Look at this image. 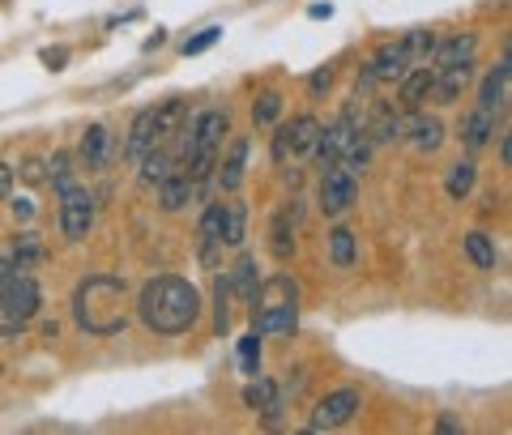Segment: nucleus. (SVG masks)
<instances>
[{
  "label": "nucleus",
  "mask_w": 512,
  "mask_h": 435,
  "mask_svg": "<svg viewBox=\"0 0 512 435\" xmlns=\"http://www.w3.org/2000/svg\"><path fill=\"white\" fill-rule=\"evenodd\" d=\"M137 316L158 337H180L201 320V290L180 273L150 278L137 295Z\"/></svg>",
  "instance_id": "nucleus-1"
},
{
  "label": "nucleus",
  "mask_w": 512,
  "mask_h": 435,
  "mask_svg": "<svg viewBox=\"0 0 512 435\" xmlns=\"http://www.w3.org/2000/svg\"><path fill=\"white\" fill-rule=\"evenodd\" d=\"M73 325L90 337H116L128 325V282L120 273H90L73 286Z\"/></svg>",
  "instance_id": "nucleus-2"
},
{
  "label": "nucleus",
  "mask_w": 512,
  "mask_h": 435,
  "mask_svg": "<svg viewBox=\"0 0 512 435\" xmlns=\"http://www.w3.org/2000/svg\"><path fill=\"white\" fill-rule=\"evenodd\" d=\"M43 308V290L35 278H26V273H13V278L0 286V337L9 333H22L30 320L39 316Z\"/></svg>",
  "instance_id": "nucleus-3"
},
{
  "label": "nucleus",
  "mask_w": 512,
  "mask_h": 435,
  "mask_svg": "<svg viewBox=\"0 0 512 435\" xmlns=\"http://www.w3.org/2000/svg\"><path fill=\"white\" fill-rule=\"evenodd\" d=\"M355 133H363V116L355 107H342V116L333 120V124H320V137L312 145V163L320 171H329V167H338L342 163V154H346V145L355 141Z\"/></svg>",
  "instance_id": "nucleus-4"
},
{
  "label": "nucleus",
  "mask_w": 512,
  "mask_h": 435,
  "mask_svg": "<svg viewBox=\"0 0 512 435\" xmlns=\"http://www.w3.org/2000/svg\"><path fill=\"white\" fill-rule=\"evenodd\" d=\"M94 192L82 184H69L60 192V235L69 244H82V239L94 231Z\"/></svg>",
  "instance_id": "nucleus-5"
},
{
  "label": "nucleus",
  "mask_w": 512,
  "mask_h": 435,
  "mask_svg": "<svg viewBox=\"0 0 512 435\" xmlns=\"http://www.w3.org/2000/svg\"><path fill=\"white\" fill-rule=\"evenodd\" d=\"M320 137V120L316 116H295L291 124H278L274 133V145H269V154H274V163H295V158H308L312 145Z\"/></svg>",
  "instance_id": "nucleus-6"
},
{
  "label": "nucleus",
  "mask_w": 512,
  "mask_h": 435,
  "mask_svg": "<svg viewBox=\"0 0 512 435\" xmlns=\"http://www.w3.org/2000/svg\"><path fill=\"white\" fill-rule=\"evenodd\" d=\"M406 69H410V56H406L402 39H397V43H384V47H376V56L359 69L355 94H367V90H376V86H384V82H397V77H402Z\"/></svg>",
  "instance_id": "nucleus-7"
},
{
  "label": "nucleus",
  "mask_w": 512,
  "mask_h": 435,
  "mask_svg": "<svg viewBox=\"0 0 512 435\" xmlns=\"http://www.w3.org/2000/svg\"><path fill=\"white\" fill-rule=\"evenodd\" d=\"M355 201H359L355 175H346L342 167L320 171V188H316L320 214H325V218H342V214H350V209H355Z\"/></svg>",
  "instance_id": "nucleus-8"
},
{
  "label": "nucleus",
  "mask_w": 512,
  "mask_h": 435,
  "mask_svg": "<svg viewBox=\"0 0 512 435\" xmlns=\"http://www.w3.org/2000/svg\"><path fill=\"white\" fill-rule=\"evenodd\" d=\"M359 406H363V393H359V389H338V393H329V397L312 410V431L346 427L350 418L359 414Z\"/></svg>",
  "instance_id": "nucleus-9"
},
{
  "label": "nucleus",
  "mask_w": 512,
  "mask_h": 435,
  "mask_svg": "<svg viewBox=\"0 0 512 435\" xmlns=\"http://www.w3.org/2000/svg\"><path fill=\"white\" fill-rule=\"evenodd\" d=\"M299 329V299L295 303H261L252 316L256 337H291Z\"/></svg>",
  "instance_id": "nucleus-10"
},
{
  "label": "nucleus",
  "mask_w": 512,
  "mask_h": 435,
  "mask_svg": "<svg viewBox=\"0 0 512 435\" xmlns=\"http://www.w3.org/2000/svg\"><path fill=\"white\" fill-rule=\"evenodd\" d=\"M431 86H436V69L427 64H410V69L397 77V103L402 111H419L427 99H431Z\"/></svg>",
  "instance_id": "nucleus-11"
},
{
  "label": "nucleus",
  "mask_w": 512,
  "mask_h": 435,
  "mask_svg": "<svg viewBox=\"0 0 512 435\" xmlns=\"http://www.w3.org/2000/svg\"><path fill=\"white\" fill-rule=\"evenodd\" d=\"M171 137L163 133V124H158V111L146 107V111H137V120L133 128H128V141H124V154L128 158H141V154H150L154 145H167Z\"/></svg>",
  "instance_id": "nucleus-12"
},
{
  "label": "nucleus",
  "mask_w": 512,
  "mask_h": 435,
  "mask_svg": "<svg viewBox=\"0 0 512 435\" xmlns=\"http://www.w3.org/2000/svg\"><path fill=\"white\" fill-rule=\"evenodd\" d=\"M244 171H248V137H231L222 163L214 167V184L227 192V197H235V192L244 188Z\"/></svg>",
  "instance_id": "nucleus-13"
},
{
  "label": "nucleus",
  "mask_w": 512,
  "mask_h": 435,
  "mask_svg": "<svg viewBox=\"0 0 512 435\" xmlns=\"http://www.w3.org/2000/svg\"><path fill=\"white\" fill-rule=\"evenodd\" d=\"M512 69H508V47H504V56H500V64L483 77V86H478V107H487V111H495V116H504L508 111V99H512Z\"/></svg>",
  "instance_id": "nucleus-14"
},
{
  "label": "nucleus",
  "mask_w": 512,
  "mask_h": 435,
  "mask_svg": "<svg viewBox=\"0 0 512 435\" xmlns=\"http://www.w3.org/2000/svg\"><path fill=\"white\" fill-rule=\"evenodd\" d=\"M244 406H248L252 414H261L269 427H278V418H282V389H278V380L256 376L248 389H244Z\"/></svg>",
  "instance_id": "nucleus-15"
},
{
  "label": "nucleus",
  "mask_w": 512,
  "mask_h": 435,
  "mask_svg": "<svg viewBox=\"0 0 512 435\" xmlns=\"http://www.w3.org/2000/svg\"><path fill=\"white\" fill-rule=\"evenodd\" d=\"M402 137H410V145L419 154H436L440 145H444V124L436 116H427L423 107L419 111H406V133Z\"/></svg>",
  "instance_id": "nucleus-16"
},
{
  "label": "nucleus",
  "mask_w": 512,
  "mask_h": 435,
  "mask_svg": "<svg viewBox=\"0 0 512 435\" xmlns=\"http://www.w3.org/2000/svg\"><path fill=\"white\" fill-rule=\"evenodd\" d=\"M470 82H474V60L448 64V69H436V86H431V99H436L440 107H448V103H457L461 94L470 90Z\"/></svg>",
  "instance_id": "nucleus-17"
},
{
  "label": "nucleus",
  "mask_w": 512,
  "mask_h": 435,
  "mask_svg": "<svg viewBox=\"0 0 512 435\" xmlns=\"http://www.w3.org/2000/svg\"><path fill=\"white\" fill-rule=\"evenodd\" d=\"M154 188H158V205H163V214H180V209L201 192L197 184H192V175L184 167H175L167 180H158Z\"/></svg>",
  "instance_id": "nucleus-18"
},
{
  "label": "nucleus",
  "mask_w": 512,
  "mask_h": 435,
  "mask_svg": "<svg viewBox=\"0 0 512 435\" xmlns=\"http://www.w3.org/2000/svg\"><path fill=\"white\" fill-rule=\"evenodd\" d=\"M111 158H116V141H111L107 124H90L82 133V163H86V171H107Z\"/></svg>",
  "instance_id": "nucleus-19"
},
{
  "label": "nucleus",
  "mask_w": 512,
  "mask_h": 435,
  "mask_svg": "<svg viewBox=\"0 0 512 435\" xmlns=\"http://www.w3.org/2000/svg\"><path fill=\"white\" fill-rule=\"evenodd\" d=\"M478 56V35H448L436 39V52H431V69H448V64H466Z\"/></svg>",
  "instance_id": "nucleus-20"
},
{
  "label": "nucleus",
  "mask_w": 512,
  "mask_h": 435,
  "mask_svg": "<svg viewBox=\"0 0 512 435\" xmlns=\"http://www.w3.org/2000/svg\"><path fill=\"white\" fill-rule=\"evenodd\" d=\"M227 282H231V295L244 303V308H252L256 290H261V269H256V256H239L235 269L227 273Z\"/></svg>",
  "instance_id": "nucleus-21"
},
{
  "label": "nucleus",
  "mask_w": 512,
  "mask_h": 435,
  "mask_svg": "<svg viewBox=\"0 0 512 435\" xmlns=\"http://www.w3.org/2000/svg\"><path fill=\"white\" fill-rule=\"evenodd\" d=\"M495 120H500V116H495V111H487V107H474L470 116L461 120V141H466L470 154H478V150H483V145L495 137Z\"/></svg>",
  "instance_id": "nucleus-22"
},
{
  "label": "nucleus",
  "mask_w": 512,
  "mask_h": 435,
  "mask_svg": "<svg viewBox=\"0 0 512 435\" xmlns=\"http://www.w3.org/2000/svg\"><path fill=\"white\" fill-rule=\"evenodd\" d=\"M295 227H299V209L286 205L282 214H274V222H269V248H274L278 261H286V256L295 252Z\"/></svg>",
  "instance_id": "nucleus-23"
},
{
  "label": "nucleus",
  "mask_w": 512,
  "mask_h": 435,
  "mask_svg": "<svg viewBox=\"0 0 512 435\" xmlns=\"http://www.w3.org/2000/svg\"><path fill=\"white\" fill-rule=\"evenodd\" d=\"M363 133L372 137V145H393V141H402V133H406V111L376 107V120H372V128H363Z\"/></svg>",
  "instance_id": "nucleus-24"
},
{
  "label": "nucleus",
  "mask_w": 512,
  "mask_h": 435,
  "mask_svg": "<svg viewBox=\"0 0 512 435\" xmlns=\"http://www.w3.org/2000/svg\"><path fill=\"white\" fill-rule=\"evenodd\" d=\"M222 248H244V239H248V209L239 205V201H227L222 205Z\"/></svg>",
  "instance_id": "nucleus-25"
},
{
  "label": "nucleus",
  "mask_w": 512,
  "mask_h": 435,
  "mask_svg": "<svg viewBox=\"0 0 512 435\" xmlns=\"http://www.w3.org/2000/svg\"><path fill=\"white\" fill-rule=\"evenodd\" d=\"M137 167H141V180H146V184H158V180H167V175L180 167V163H175L171 145H154L150 154H141V158H137Z\"/></svg>",
  "instance_id": "nucleus-26"
},
{
  "label": "nucleus",
  "mask_w": 512,
  "mask_h": 435,
  "mask_svg": "<svg viewBox=\"0 0 512 435\" xmlns=\"http://www.w3.org/2000/svg\"><path fill=\"white\" fill-rule=\"evenodd\" d=\"M329 261L338 269H355V261H359V235L350 227H338L329 235Z\"/></svg>",
  "instance_id": "nucleus-27"
},
{
  "label": "nucleus",
  "mask_w": 512,
  "mask_h": 435,
  "mask_svg": "<svg viewBox=\"0 0 512 435\" xmlns=\"http://www.w3.org/2000/svg\"><path fill=\"white\" fill-rule=\"evenodd\" d=\"M295 299H299V286H295L291 273H274L269 282H261L252 308H261V303H295Z\"/></svg>",
  "instance_id": "nucleus-28"
},
{
  "label": "nucleus",
  "mask_w": 512,
  "mask_h": 435,
  "mask_svg": "<svg viewBox=\"0 0 512 435\" xmlns=\"http://www.w3.org/2000/svg\"><path fill=\"white\" fill-rule=\"evenodd\" d=\"M474 184H478V167L470 163H457V167H448V175H444V192H448V201H466L470 192H474Z\"/></svg>",
  "instance_id": "nucleus-29"
},
{
  "label": "nucleus",
  "mask_w": 512,
  "mask_h": 435,
  "mask_svg": "<svg viewBox=\"0 0 512 435\" xmlns=\"http://www.w3.org/2000/svg\"><path fill=\"white\" fill-rule=\"evenodd\" d=\"M372 154H376V145H372V137H367V133H355V141H350L346 145V154H342V171L346 175H355V180H359V175L367 171V163H372Z\"/></svg>",
  "instance_id": "nucleus-30"
},
{
  "label": "nucleus",
  "mask_w": 512,
  "mask_h": 435,
  "mask_svg": "<svg viewBox=\"0 0 512 435\" xmlns=\"http://www.w3.org/2000/svg\"><path fill=\"white\" fill-rule=\"evenodd\" d=\"M218 235H222V201L205 209V214H201V227H197V239H201V256H205V261L214 256V248H222V239H218Z\"/></svg>",
  "instance_id": "nucleus-31"
},
{
  "label": "nucleus",
  "mask_w": 512,
  "mask_h": 435,
  "mask_svg": "<svg viewBox=\"0 0 512 435\" xmlns=\"http://www.w3.org/2000/svg\"><path fill=\"white\" fill-rule=\"evenodd\" d=\"M466 256H470L478 269H487V273L500 265V252H495V239H491L487 231H470V235H466Z\"/></svg>",
  "instance_id": "nucleus-32"
},
{
  "label": "nucleus",
  "mask_w": 512,
  "mask_h": 435,
  "mask_svg": "<svg viewBox=\"0 0 512 435\" xmlns=\"http://www.w3.org/2000/svg\"><path fill=\"white\" fill-rule=\"evenodd\" d=\"M231 303H235V295H231V282H227V273L214 282V329L227 337L231 333V320H235V312H231Z\"/></svg>",
  "instance_id": "nucleus-33"
},
{
  "label": "nucleus",
  "mask_w": 512,
  "mask_h": 435,
  "mask_svg": "<svg viewBox=\"0 0 512 435\" xmlns=\"http://www.w3.org/2000/svg\"><path fill=\"white\" fill-rule=\"evenodd\" d=\"M436 39H440L436 30H410V35L402 39L410 64H427V60H431V52H436Z\"/></svg>",
  "instance_id": "nucleus-34"
},
{
  "label": "nucleus",
  "mask_w": 512,
  "mask_h": 435,
  "mask_svg": "<svg viewBox=\"0 0 512 435\" xmlns=\"http://www.w3.org/2000/svg\"><path fill=\"white\" fill-rule=\"evenodd\" d=\"M278 116H282V94H278V90L256 94V103H252V124H256V128H269V124H278Z\"/></svg>",
  "instance_id": "nucleus-35"
},
{
  "label": "nucleus",
  "mask_w": 512,
  "mask_h": 435,
  "mask_svg": "<svg viewBox=\"0 0 512 435\" xmlns=\"http://www.w3.org/2000/svg\"><path fill=\"white\" fill-rule=\"evenodd\" d=\"M47 184H52L56 192H64V188L73 184V158L64 154V150H56L52 163H47Z\"/></svg>",
  "instance_id": "nucleus-36"
},
{
  "label": "nucleus",
  "mask_w": 512,
  "mask_h": 435,
  "mask_svg": "<svg viewBox=\"0 0 512 435\" xmlns=\"http://www.w3.org/2000/svg\"><path fill=\"white\" fill-rule=\"evenodd\" d=\"M43 256V248H39V235H18V244H13V252H9V261L18 265V269H30Z\"/></svg>",
  "instance_id": "nucleus-37"
},
{
  "label": "nucleus",
  "mask_w": 512,
  "mask_h": 435,
  "mask_svg": "<svg viewBox=\"0 0 512 435\" xmlns=\"http://www.w3.org/2000/svg\"><path fill=\"white\" fill-rule=\"evenodd\" d=\"M218 39H222V26H205V30H197V39H184L180 43V52L184 56H201V52H210Z\"/></svg>",
  "instance_id": "nucleus-38"
},
{
  "label": "nucleus",
  "mask_w": 512,
  "mask_h": 435,
  "mask_svg": "<svg viewBox=\"0 0 512 435\" xmlns=\"http://www.w3.org/2000/svg\"><path fill=\"white\" fill-rule=\"evenodd\" d=\"M239 367H244L248 376H256V367H261V342H256V333L239 337Z\"/></svg>",
  "instance_id": "nucleus-39"
},
{
  "label": "nucleus",
  "mask_w": 512,
  "mask_h": 435,
  "mask_svg": "<svg viewBox=\"0 0 512 435\" xmlns=\"http://www.w3.org/2000/svg\"><path fill=\"white\" fill-rule=\"evenodd\" d=\"M13 175H22L26 184H43L47 180V163H43V158H26L22 171H13Z\"/></svg>",
  "instance_id": "nucleus-40"
},
{
  "label": "nucleus",
  "mask_w": 512,
  "mask_h": 435,
  "mask_svg": "<svg viewBox=\"0 0 512 435\" xmlns=\"http://www.w3.org/2000/svg\"><path fill=\"white\" fill-rule=\"evenodd\" d=\"M329 86H333V69H316V73L308 77V94H312V99L329 94Z\"/></svg>",
  "instance_id": "nucleus-41"
},
{
  "label": "nucleus",
  "mask_w": 512,
  "mask_h": 435,
  "mask_svg": "<svg viewBox=\"0 0 512 435\" xmlns=\"http://www.w3.org/2000/svg\"><path fill=\"white\" fill-rule=\"evenodd\" d=\"M9 209H13V218H22V222L35 218V201H30V197H18V201H13Z\"/></svg>",
  "instance_id": "nucleus-42"
},
{
  "label": "nucleus",
  "mask_w": 512,
  "mask_h": 435,
  "mask_svg": "<svg viewBox=\"0 0 512 435\" xmlns=\"http://www.w3.org/2000/svg\"><path fill=\"white\" fill-rule=\"evenodd\" d=\"M43 64H47V69H64V64H69V52H64V47H56V52L47 47V52H43Z\"/></svg>",
  "instance_id": "nucleus-43"
},
{
  "label": "nucleus",
  "mask_w": 512,
  "mask_h": 435,
  "mask_svg": "<svg viewBox=\"0 0 512 435\" xmlns=\"http://www.w3.org/2000/svg\"><path fill=\"white\" fill-rule=\"evenodd\" d=\"M9 188H13V167H9V163H0V201L9 197Z\"/></svg>",
  "instance_id": "nucleus-44"
},
{
  "label": "nucleus",
  "mask_w": 512,
  "mask_h": 435,
  "mask_svg": "<svg viewBox=\"0 0 512 435\" xmlns=\"http://www.w3.org/2000/svg\"><path fill=\"white\" fill-rule=\"evenodd\" d=\"M500 167H504V171L512 167V137H508V133H500Z\"/></svg>",
  "instance_id": "nucleus-45"
},
{
  "label": "nucleus",
  "mask_w": 512,
  "mask_h": 435,
  "mask_svg": "<svg viewBox=\"0 0 512 435\" xmlns=\"http://www.w3.org/2000/svg\"><path fill=\"white\" fill-rule=\"evenodd\" d=\"M308 18H333V5H312Z\"/></svg>",
  "instance_id": "nucleus-46"
},
{
  "label": "nucleus",
  "mask_w": 512,
  "mask_h": 435,
  "mask_svg": "<svg viewBox=\"0 0 512 435\" xmlns=\"http://www.w3.org/2000/svg\"><path fill=\"white\" fill-rule=\"evenodd\" d=\"M436 427H440V431H453V435L461 431V423H453V418H440V423H436Z\"/></svg>",
  "instance_id": "nucleus-47"
}]
</instances>
